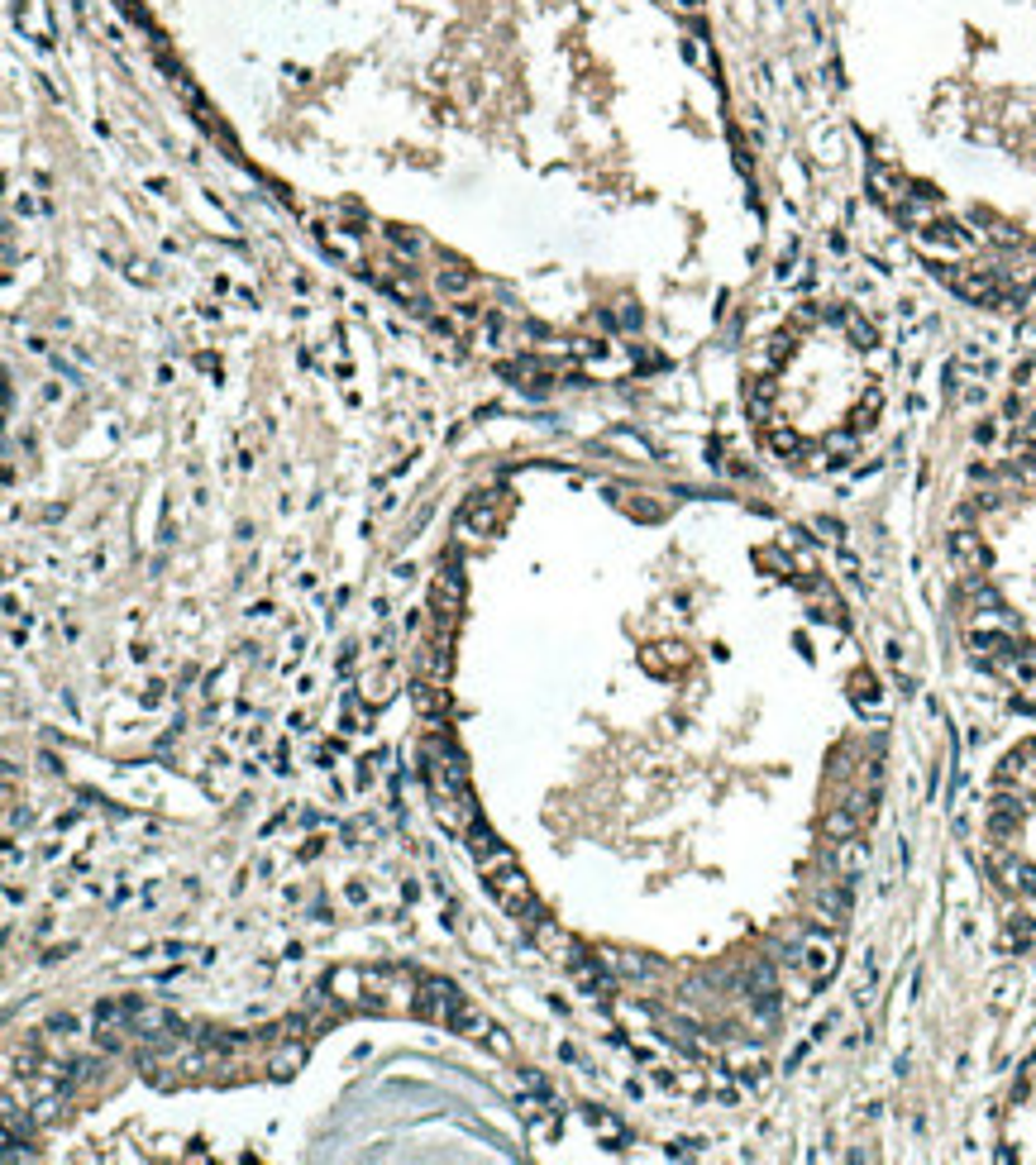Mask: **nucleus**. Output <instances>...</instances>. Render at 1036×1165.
<instances>
[{"instance_id":"2","label":"nucleus","mask_w":1036,"mask_h":1165,"mask_svg":"<svg viewBox=\"0 0 1036 1165\" xmlns=\"http://www.w3.org/2000/svg\"><path fill=\"white\" fill-rule=\"evenodd\" d=\"M301 1060H306V1041H297V1046H292V1037H283V1046H278V1051H272V1060H267V1070L278 1075V1080H287V1075L297 1070Z\"/></svg>"},{"instance_id":"3","label":"nucleus","mask_w":1036,"mask_h":1165,"mask_svg":"<svg viewBox=\"0 0 1036 1165\" xmlns=\"http://www.w3.org/2000/svg\"><path fill=\"white\" fill-rule=\"evenodd\" d=\"M588 1127H593L597 1137H607L612 1147H621V1142H626V1127H621L612 1113H602V1108H588Z\"/></svg>"},{"instance_id":"1","label":"nucleus","mask_w":1036,"mask_h":1165,"mask_svg":"<svg viewBox=\"0 0 1036 1165\" xmlns=\"http://www.w3.org/2000/svg\"><path fill=\"white\" fill-rule=\"evenodd\" d=\"M836 961H841V945H836V936H827V931H807L798 941V951H793V970H798L802 979V989H816V984H827L836 970Z\"/></svg>"}]
</instances>
